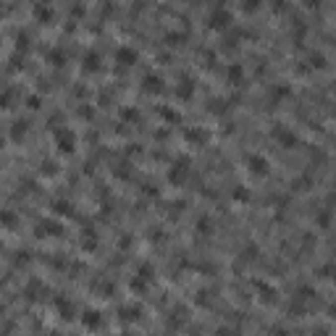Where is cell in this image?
I'll return each instance as SVG.
<instances>
[{"instance_id":"cell-14","label":"cell","mask_w":336,"mask_h":336,"mask_svg":"<svg viewBox=\"0 0 336 336\" xmlns=\"http://www.w3.org/2000/svg\"><path fill=\"white\" fill-rule=\"evenodd\" d=\"M226 79L231 84H237V87L245 82V69H242V63H231V66L226 69Z\"/></svg>"},{"instance_id":"cell-4","label":"cell","mask_w":336,"mask_h":336,"mask_svg":"<svg viewBox=\"0 0 336 336\" xmlns=\"http://www.w3.org/2000/svg\"><path fill=\"white\" fill-rule=\"evenodd\" d=\"M186 179H189V161H186V158H176L173 166L168 168V181L179 186V184H184Z\"/></svg>"},{"instance_id":"cell-16","label":"cell","mask_w":336,"mask_h":336,"mask_svg":"<svg viewBox=\"0 0 336 336\" xmlns=\"http://www.w3.org/2000/svg\"><path fill=\"white\" fill-rule=\"evenodd\" d=\"M118 313H121V321H129V323H132V321H139V313H142V310H139L137 305H124Z\"/></svg>"},{"instance_id":"cell-11","label":"cell","mask_w":336,"mask_h":336,"mask_svg":"<svg viewBox=\"0 0 336 336\" xmlns=\"http://www.w3.org/2000/svg\"><path fill=\"white\" fill-rule=\"evenodd\" d=\"M32 13H34L37 21H42V24H50L53 16H55L53 5H48V3H34V5H32Z\"/></svg>"},{"instance_id":"cell-20","label":"cell","mask_w":336,"mask_h":336,"mask_svg":"<svg viewBox=\"0 0 336 336\" xmlns=\"http://www.w3.org/2000/svg\"><path fill=\"white\" fill-rule=\"evenodd\" d=\"M158 116H161L163 121H171V124H179L181 121L179 110H173V108H158Z\"/></svg>"},{"instance_id":"cell-19","label":"cell","mask_w":336,"mask_h":336,"mask_svg":"<svg viewBox=\"0 0 336 336\" xmlns=\"http://www.w3.org/2000/svg\"><path fill=\"white\" fill-rule=\"evenodd\" d=\"M184 139H186V142H192V145H202L205 142V132H202V129H186Z\"/></svg>"},{"instance_id":"cell-8","label":"cell","mask_w":336,"mask_h":336,"mask_svg":"<svg viewBox=\"0 0 336 336\" xmlns=\"http://www.w3.org/2000/svg\"><path fill=\"white\" fill-rule=\"evenodd\" d=\"M63 234V226L53 218H42L37 223V237H61Z\"/></svg>"},{"instance_id":"cell-9","label":"cell","mask_w":336,"mask_h":336,"mask_svg":"<svg viewBox=\"0 0 336 336\" xmlns=\"http://www.w3.org/2000/svg\"><path fill=\"white\" fill-rule=\"evenodd\" d=\"M82 323H84V329L97 331V329H102V323H105V315H102L100 310H95V307H89V310H84Z\"/></svg>"},{"instance_id":"cell-23","label":"cell","mask_w":336,"mask_h":336,"mask_svg":"<svg viewBox=\"0 0 336 336\" xmlns=\"http://www.w3.org/2000/svg\"><path fill=\"white\" fill-rule=\"evenodd\" d=\"M234 200H237V202H247V200H250V192H247V186H237V192H234Z\"/></svg>"},{"instance_id":"cell-17","label":"cell","mask_w":336,"mask_h":336,"mask_svg":"<svg viewBox=\"0 0 336 336\" xmlns=\"http://www.w3.org/2000/svg\"><path fill=\"white\" fill-rule=\"evenodd\" d=\"M48 61L53 63V66H63V63H66V53H63V48H50L48 50Z\"/></svg>"},{"instance_id":"cell-25","label":"cell","mask_w":336,"mask_h":336,"mask_svg":"<svg viewBox=\"0 0 336 336\" xmlns=\"http://www.w3.org/2000/svg\"><path fill=\"white\" fill-rule=\"evenodd\" d=\"M24 134H26V124H21V121H16V124H13V139L18 142V139H21Z\"/></svg>"},{"instance_id":"cell-3","label":"cell","mask_w":336,"mask_h":336,"mask_svg":"<svg viewBox=\"0 0 336 336\" xmlns=\"http://www.w3.org/2000/svg\"><path fill=\"white\" fill-rule=\"evenodd\" d=\"M231 24V11L226 5H213L208 11V26L210 29H226Z\"/></svg>"},{"instance_id":"cell-7","label":"cell","mask_w":336,"mask_h":336,"mask_svg":"<svg viewBox=\"0 0 336 336\" xmlns=\"http://www.w3.org/2000/svg\"><path fill=\"white\" fill-rule=\"evenodd\" d=\"M142 87L145 92H150V95H161V92H166V79L161 77V74H145V79H142Z\"/></svg>"},{"instance_id":"cell-1","label":"cell","mask_w":336,"mask_h":336,"mask_svg":"<svg viewBox=\"0 0 336 336\" xmlns=\"http://www.w3.org/2000/svg\"><path fill=\"white\" fill-rule=\"evenodd\" d=\"M53 142H55V150L63 153V155H74L77 153V147H79V137L74 129L69 126H58L53 132Z\"/></svg>"},{"instance_id":"cell-21","label":"cell","mask_w":336,"mask_h":336,"mask_svg":"<svg viewBox=\"0 0 336 336\" xmlns=\"http://www.w3.org/2000/svg\"><path fill=\"white\" fill-rule=\"evenodd\" d=\"M310 66L313 69H326V55L323 53H310Z\"/></svg>"},{"instance_id":"cell-12","label":"cell","mask_w":336,"mask_h":336,"mask_svg":"<svg viewBox=\"0 0 336 336\" xmlns=\"http://www.w3.org/2000/svg\"><path fill=\"white\" fill-rule=\"evenodd\" d=\"M55 307H58V313H61V318L63 321H71L74 318V302L69 300V297H58V300H55Z\"/></svg>"},{"instance_id":"cell-6","label":"cell","mask_w":336,"mask_h":336,"mask_svg":"<svg viewBox=\"0 0 336 336\" xmlns=\"http://www.w3.org/2000/svg\"><path fill=\"white\" fill-rule=\"evenodd\" d=\"M270 134H273V139H276V142L281 145V147H286V150H289V147H294V145H297V134H294L292 129L286 126V124H276V126H273V132H270Z\"/></svg>"},{"instance_id":"cell-2","label":"cell","mask_w":336,"mask_h":336,"mask_svg":"<svg viewBox=\"0 0 336 336\" xmlns=\"http://www.w3.org/2000/svg\"><path fill=\"white\" fill-rule=\"evenodd\" d=\"M245 163H247V171L252 176H257V179H265V176L270 173V161L265 155H260V153H252L245 158Z\"/></svg>"},{"instance_id":"cell-18","label":"cell","mask_w":336,"mask_h":336,"mask_svg":"<svg viewBox=\"0 0 336 336\" xmlns=\"http://www.w3.org/2000/svg\"><path fill=\"white\" fill-rule=\"evenodd\" d=\"M16 223H18V218H16L13 210H0V226L3 229H13Z\"/></svg>"},{"instance_id":"cell-10","label":"cell","mask_w":336,"mask_h":336,"mask_svg":"<svg viewBox=\"0 0 336 336\" xmlns=\"http://www.w3.org/2000/svg\"><path fill=\"white\" fill-rule=\"evenodd\" d=\"M82 69L87 71V74H97L102 69V58H100V53L97 50H87L84 53V58H82Z\"/></svg>"},{"instance_id":"cell-13","label":"cell","mask_w":336,"mask_h":336,"mask_svg":"<svg viewBox=\"0 0 336 336\" xmlns=\"http://www.w3.org/2000/svg\"><path fill=\"white\" fill-rule=\"evenodd\" d=\"M176 95H179L181 100H189V97L194 95V82L186 79V77H181V82L176 84Z\"/></svg>"},{"instance_id":"cell-22","label":"cell","mask_w":336,"mask_h":336,"mask_svg":"<svg viewBox=\"0 0 336 336\" xmlns=\"http://www.w3.org/2000/svg\"><path fill=\"white\" fill-rule=\"evenodd\" d=\"M184 32H168L166 34V42H171V45H181V40H184Z\"/></svg>"},{"instance_id":"cell-5","label":"cell","mask_w":336,"mask_h":336,"mask_svg":"<svg viewBox=\"0 0 336 336\" xmlns=\"http://www.w3.org/2000/svg\"><path fill=\"white\" fill-rule=\"evenodd\" d=\"M113 58H116V63L118 66H134V63L139 61V50L134 48V45H118L116 48V53H113Z\"/></svg>"},{"instance_id":"cell-26","label":"cell","mask_w":336,"mask_h":336,"mask_svg":"<svg viewBox=\"0 0 336 336\" xmlns=\"http://www.w3.org/2000/svg\"><path fill=\"white\" fill-rule=\"evenodd\" d=\"M210 229H213V221L210 218H200L197 221V231H200V234H208Z\"/></svg>"},{"instance_id":"cell-15","label":"cell","mask_w":336,"mask_h":336,"mask_svg":"<svg viewBox=\"0 0 336 336\" xmlns=\"http://www.w3.org/2000/svg\"><path fill=\"white\" fill-rule=\"evenodd\" d=\"M53 210H55V216H66V218L74 216V205L69 200H55L53 202Z\"/></svg>"},{"instance_id":"cell-24","label":"cell","mask_w":336,"mask_h":336,"mask_svg":"<svg viewBox=\"0 0 336 336\" xmlns=\"http://www.w3.org/2000/svg\"><path fill=\"white\" fill-rule=\"evenodd\" d=\"M121 118H124V121H137V118H139V110H134V108H124V110H121Z\"/></svg>"},{"instance_id":"cell-28","label":"cell","mask_w":336,"mask_h":336,"mask_svg":"<svg viewBox=\"0 0 336 336\" xmlns=\"http://www.w3.org/2000/svg\"><path fill=\"white\" fill-rule=\"evenodd\" d=\"M329 223H331V210H323L321 216H318V226H323V229H326Z\"/></svg>"},{"instance_id":"cell-29","label":"cell","mask_w":336,"mask_h":336,"mask_svg":"<svg viewBox=\"0 0 336 336\" xmlns=\"http://www.w3.org/2000/svg\"><path fill=\"white\" fill-rule=\"evenodd\" d=\"M257 8H260L257 0H252V3H245V11H257Z\"/></svg>"},{"instance_id":"cell-27","label":"cell","mask_w":336,"mask_h":336,"mask_svg":"<svg viewBox=\"0 0 336 336\" xmlns=\"http://www.w3.org/2000/svg\"><path fill=\"white\" fill-rule=\"evenodd\" d=\"M286 95H289V87L286 84H278L276 92H270V100H278V97H286Z\"/></svg>"}]
</instances>
